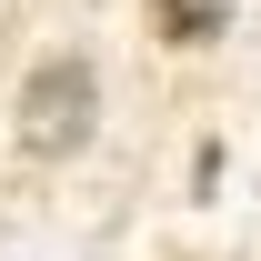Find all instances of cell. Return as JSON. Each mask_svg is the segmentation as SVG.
Here are the masks:
<instances>
[{"mask_svg": "<svg viewBox=\"0 0 261 261\" xmlns=\"http://www.w3.org/2000/svg\"><path fill=\"white\" fill-rule=\"evenodd\" d=\"M91 121H100V70L81 61V50H50V61L20 81V151L31 161H70L81 141H91Z\"/></svg>", "mask_w": 261, "mask_h": 261, "instance_id": "1", "label": "cell"}, {"mask_svg": "<svg viewBox=\"0 0 261 261\" xmlns=\"http://www.w3.org/2000/svg\"><path fill=\"white\" fill-rule=\"evenodd\" d=\"M231 10L241 0H151V20H161V40H181V50H201V40L231 31Z\"/></svg>", "mask_w": 261, "mask_h": 261, "instance_id": "2", "label": "cell"}]
</instances>
